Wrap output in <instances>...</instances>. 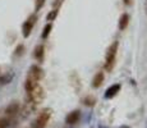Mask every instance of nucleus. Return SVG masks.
I'll return each instance as SVG.
<instances>
[{
	"instance_id": "obj_15",
	"label": "nucleus",
	"mask_w": 147,
	"mask_h": 128,
	"mask_svg": "<svg viewBox=\"0 0 147 128\" xmlns=\"http://www.w3.org/2000/svg\"><path fill=\"white\" fill-rule=\"evenodd\" d=\"M58 13H59V10L58 9H54V10H51L49 14L46 16V19L47 21H54V19L58 17Z\"/></svg>"
},
{
	"instance_id": "obj_2",
	"label": "nucleus",
	"mask_w": 147,
	"mask_h": 128,
	"mask_svg": "<svg viewBox=\"0 0 147 128\" xmlns=\"http://www.w3.org/2000/svg\"><path fill=\"white\" fill-rule=\"evenodd\" d=\"M27 95H28V100L27 101L32 102V104L36 105V106H37V105L40 104V102L44 100V98H45L44 89L40 86V83H36L30 91H27Z\"/></svg>"
},
{
	"instance_id": "obj_12",
	"label": "nucleus",
	"mask_w": 147,
	"mask_h": 128,
	"mask_svg": "<svg viewBox=\"0 0 147 128\" xmlns=\"http://www.w3.org/2000/svg\"><path fill=\"white\" fill-rule=\"evenodd\" d=\"M96 99L94 98V96H91V95H87V96H84L83 99H82V104L83 105H86V106H95L96 105Z\"/></svg>"
},
{
	"instance_id": "obj_17",
	"label": "nucleus",
	"mask_w": 147,
	"mask_h": 128,
	"mask_svg": "<svg viewBox=\"0 0 147 128\" xmlns=\"http://www.w3.org/2000/svg\"><path fill=\"white\" fill-rule=\"evenodd\" d=\"M45 1H46V0H36V3H35V10H36V12H38V10L44 7Z\"/></svg>"
},
{
	"instance_id": "obj_6",
	"label": "nucleus",
	"mask_w": 147,
	"mask_h": 128,
	"mask_svg": "<svg viewBox=\"0 0 147 128\" xmlns=\"http://www.w3.org/2000/svg\"><path fill=\"white\" fill-rule=\"evenodd\" d=\"M19 109H21V105H19L18 102H12V104H9L7 106V109H5V115H7V118L12 119L13 116H16L19 113Z\"/></svg>"
},
{
	"instance_id": "obj_4",
	"label": "nucleus",
	"mask_w": 147,
	"mask_h": 128,
	"mask_svg": "<svg viewBox=\"0 0 147 128\" xmlns=\"http://www.w3.org/2000/svg\"><path fill=\"white\" fill-rule=\"evenodd\" d=\"M36 21H37V16L36 14H32V16H30L27 18V21L22 26V35H23V37H28L31 35V32H32L33 27L36 24Z\"/></svg>"
},
{
	"instance_id": "obj_5",
	"label": "nucleus",
	"mask_w": 147,
	"mask_h": 128,
	"mask_svg": "<svg viewBox=\"0 0 147 128\" xmlns=\"http://www.w3.org/2000/svg\"><path fill=\"white\" fill-rule=\"evenodd\" d=\"M42 77H44V70H42L38 65H32V67L30 68L28 76H27L28 79H32V81H35V82H40L42 79Z\"/></svg>"
},
{
	"instance_id": "obj_11",
	"label": "nucleus",
	"mask_w": 147,
	"mask_h": 128,
	"mask_svg": "<svg viewBox=\"0 0 147 128\" xmlns=\"http://www.w3.org/2000/svg\"><path fill=\"white\" fill-rule=\"evenodd\" d=\"M128 24H129V16L127 13L121 14V17L119 19V28L120 30H125L128 27Z\"/></svg>"
},
{
	"instance_id": "obj_14",
	"label": "nucleus",
	"mask_w": 147,
	"mask_h": 128,
	"mask_svg": "<svg viewBox=\"0 0 147 128\" xmlns=\"http://www.w3.org/2000/svg\"><path fill=\"white\" fill-rule=\"evenodd\" d=\"M12 78H13V76L10 74H5V76H3V77H0V85H5V83H9L10 81H12Z\"/></svg>"
},
{
	"instance_id": "obj_16",
	"label": "nucleus",
	"mask_w": 147,
	"mask_h": 128,
	"mask_svg": "<svg viewBox=\"0 0 147 128\" xmlns=\"http://www.w3.org/2000/svg\"><path fill=\"white\" fill-rule=\"evenodd\" d=\"M10 123V118H0V128H8Z\"/></svg>"
},
{
	"instance_id": "obj_19",
	"label": "nucleus",
	"mask_w": 147,
	"mask_h": 128,
	"mask_svg": "<svg viewBox=\"0 0 147 128\" xmlns=\"http://www.w3.org/2000/svg\"><path fill=\"white\" fill-rule=\"evenodd\" d=\"M124 4H125V5H129V4H131V0H124Z\"/></svg>"
},
{
	"instance_id": "obj_3",
	"label": "nucleus",
	"mask_w": 147,
	"mask_h": 128,
	"mask_svg": "<svg viewBox=\"0 0 147 128\" xmlns=\"http://www.w3.org/2000/svg\"><path fill=\"white\" fill-rule=\"evenodd\" d=\"M51 118V109H44L33 122V128H46Z\"/></svg>"
},
{
	"instance_id": "obj_9",
	"label": "nucleus",
	"mask_w": 147,
	"mask_h": 128,
	"mask_svg": "<svg viewBox=\"0 0 147 128\" xmlns=\"http://www.w3.org/2000/svg\"><path fill=\"white\" fill-rule=\"evenodd\" d=\"M104 79H105L104 72L98 70V72L94 76V78H92V87H94V89H98V87L104 83Z\"/></svg>"
},
{
	"instance_id": "obj_1",
	"label": "nucleus",
	"mask_w": 147,
	"mask_h": 128,
	"mask_svg": "<svg viewBox=\"0 0 147 128\" xmlns=\"http://www.w3.org/2000/svg\"><path fill=\"white\" fill-rule=\"evenodd\" d=\"M118 47H119L118 41H114L109 46V49H107V53L105 56V70L106 72H111V70L114 69L115 60H117V54H118Z\"/></svg>"
},
{
	"instance_id": "obj_10",
	"label": "nucleus",
	"mask_w": 147,
	"mask_h": 128,
	"mask_svg": "<svg viewBox=\"0 0 147 128\" xmlns=\"http://www.w3.org/2000/svg\"><path fill=\"white\" fill-rule=\"evenodd\" d=\"M33 56H35V59L36 60H38V62L44 60V56H45V46L44 45H37V46L35 47Z\"/></svg>"
},
{
	"instance_id": "obj_7",
	"label": "nucleus",
	"mask_w": 147,
	"mask_h": 128,
	"mask_svg": "<svg viewBox=\"0 0 147 128\" xmlns=\"http://www.w3.org/2000/svg\"><path fill=\"white\" fill-rule=\"evenodd\" d=\"M80 119H81V112L80 110H73L67 115L65 122L69 126H74V124H77L80 122Z\"/></svg>"
},
{
	"instance_id": "obj_18",
	"label": "nucleus",
	"mask_w": 147,
	"mask_h": 128,
	"mask_svg": "<svg viewBox=\"0 0 147 128\" xmlns=\"http://www.w3.org/2000/svg\"><path fill=\"white\" fill-rule=\"evenodd\" d=\"M145 13L147 16V0H145Z\"/></svg>"
},
{
	"instance_id": "obj_13",
	"label": "nucleus",
	"mask_w": 147,
	"mask_h": 128,
	"mask_svg": "<svg viewBox=\"0 0 147 128\" xmlns=\"http://www.w3.org/2000/svg\"><path fill=\"white\" fill-rule=\"evenodd\" d=\"M51 28H53L51 23H47V24L44 27V31H42V33H41V37H42V39H46L47 36L50 35V31H51Z\"/></svg>"
},
{
	"instance_id": "obj_8",
	"label": "nucleus",
	"mask_w": 147,
	"mask_h": 128,
	"mask_svg": "<svg viewBox=\"0 0 147 128\" xmlns=\"http://www.w3.org/2000/svg\"><path fill=\"white\" fill-rule=\"evenodd\" d=\"M121 89V85L120 83H115V85H111L106 91H105V99H113L114 96L118 95V92L120 91Z\"/></svg>"
}]
</instances>
